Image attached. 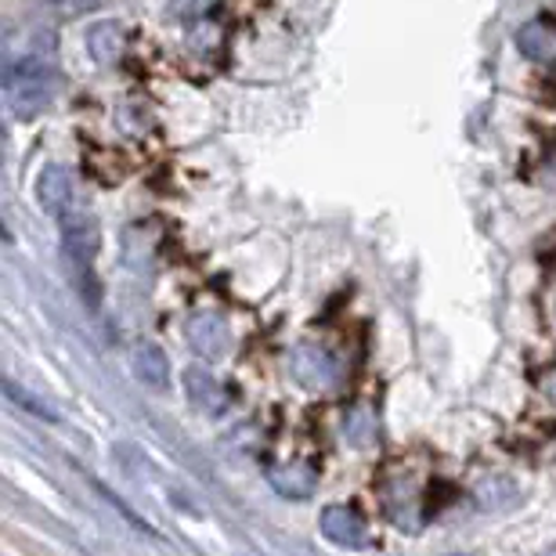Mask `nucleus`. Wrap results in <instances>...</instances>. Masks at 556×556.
<instances>
[{
    "label": "nucleus",
    "mask_w": 556,
    "mask_h": 556,
    "mask_svg": "<svg viewBox=\"0 0 556 556\" xmlns=\"http://www.w3.org/2000/svg\"><path fill=\"white\" fill-rule=\"evenodd\" d=\"M54 70L40 59H18L8 65L4 76V98L8 113L15 119H33L51 105L54 98Z\"/></svg>",
    "instance_id": "f257e3e1"
},
{
    "label": "nucleus",
    "mask_w": 556,
    "mask_h": 556,
    "mask_svg": "<svg viewBox=\"0 0 556 556\" xmlns=\"http://www.w3.org/2000/svg\"><path fill=\"white\" fill-rule=\"evenodd\" d=\"M37 199L40 206L48 210L54 220L70 217L76 210V185H73V170L62 163H48L37 177Z\"/></svg>",
    "instance_id": "f03ea898"
},
{
    "label": "nucleus",
    "mask_w": 556,
    "mask_h": 556,
    "mask_svg": "<svg viewBox=\"0 0 556 556\" xmlns=\"http://www.w3.org/2000/svg\"><path fill=\"white\" fill-rule=\"evenodd\" d=\"M321 535L337 546H362L365 542V520L348 506H329L321 514Z\"/></svg>",
    "instance_id": "7ed1b4c3"
},
{
    "label": "nucleus",
    "mask_w": 556,
    "mask_h": 556,
    "mask_svg": "<svg viewBox=\"0 0 556 556\" xmlns=\"http://www.w3.org/2000/svg\"><path fill=\"white\" fill-rule=\"evenodd\" d=\"M135 376L155 394L170 391V358L155 348V343H141L135 348Z\"/></svg>",
    "instance_id": "20e7f679"
},
{
    "label": "nucleus",
    "mask_w": 556,
    "mask_h": 556,
    "mask_svg": "<svg viewBox=\"0 0 556 556\" xmlns=\"http://www.w3.org/2000/svg\"><path fill=\"white\" fill-rule=\"evenodd\" d=\"M517 43L531 62H556V26L546 18L525 22L517 29Z\"/></svg>",
    "instance_id": "39448f33"
},
{
    "label": "nucleus",
    "mask_w": 556,
    "mask_h": 556,
    "mask_svg": "<svg viewBox=\"0 0 556 556\" xmlns=\"http://www.w3.org/2000/svg\"><path fill=\"white\" fill-rule=\"evenodd\" d=\"M87 51H91V59L98 65L119 62V54H124V29H119L116 22H94V26L87 29Z\"/></svg>",
    "instance_id": "423d86ee"
},
{
    "label": "nucleus",
    "mask_w": 556,
    "mask_h": 556,
    "mask_svg": "<svg viewBox=\"0 0 556 556\" xmlns=\"http://www.w3.org/2000/svg\"><path fill=\"white\" fill-rule=\"evenodd\" d=\"M188 337H192V348L203 358H214V354L225 351V321L214 315H195L192 326H188Z\"/></svg>",
    "instance_id": "0eeeda50"
},
{
    "label": "nucleus",
    "mask_w": 556,
    "mask_h": 556,
    "mask_svg": "<svg viewBox=\"0 0 556 556\" xmlns=\"http://www.w3.org/2000/svg\"><path fill=\"white\" fill-rule=\"evenodd\" d=\"M185 383H188V394H192V405L203 408V413H220L225 405V394H220L217 380L203 369H188L185 372Z\"/></svg>",
    "instance_id": "6e6552de"
},
{
    "label": "nucleus",
    "mask_w": 556,
    "mask_h": 556,
    "mask_svg": "<svg viewBox=\"0 0 556 556\" xmlns=\"http://www.w3.org/2000/svg\"><path fill=\"white\" fill-rule=\"evenodd\" d=\"M4 394H8V402H15V405H22L26 408V413H33V416H40L43 422H54V413H48V408H43L37 397H29L26 391H18L15 383L11 380H4Z\"/></svg>",
    "instance_id": "1a4fd4ad"
},
{
    "label": "nucleus",
    "mask_w": 556,
    "mask_h": 556,
    "mask_svg": "<svg viewBox=\"0 0 556 556\" xmlns=\"http://www.w3.org/2000/svg\"><path fill=\"white\" fill-rule=\"evenodd\" d=\"M210 4H214V0H170V8L185 18H199Z\"/></svg>",
    "instance_id": "9d476101"
}]
</instances>
